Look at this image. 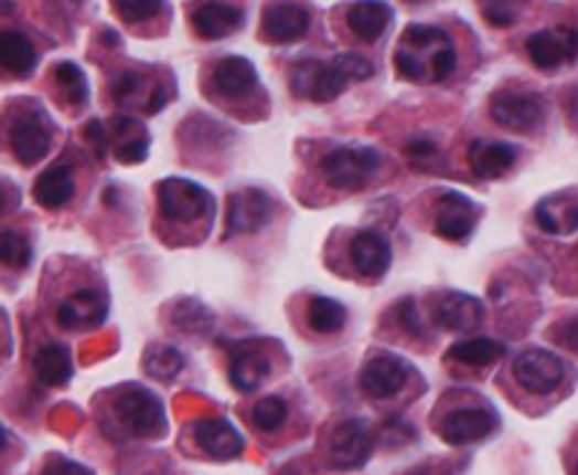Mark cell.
Instances as JSON below:
<instances>
[{
	"instance_id": "obj_1",
	"label": "cell",
	"mask_w": 578,
	"mask_h": 475,
	"mask_svg": "<svg viewBox=\"0 0 578 475\" xmlns=\"http://www.w3.org/2000/svg\"><path fill=\"white\" fill-rule=\"evenodd\" d=\"M399 76L417 85H440L454 73L457 53L454 41L442 27L434 23H411L399 35L394 53Z\"/></svg>"
},
{
	"instance_id": "obj_2",
	"label": "cell",
	"mask_w": 578,
	"mask_h": 475,
	"mask_svg": "<svg viewBox=\"0 0 578 475\" xmlns=\"http://www.w3.org/2000/svg\"><path fill=\"white\" fill-rule=\"evenodd\" d=\"M373 76V64L356 53H342L321 62V59H301L289 73V87L298 99L333 102L342 96L351 82H365Z\"/></svg>"
},
{
	"instance_id": "obj_3",
	"label": "cell",
	"mask_w": 578,
	"mask_h": 475,
	"mask_svg": "<svg viewBox=\"0 0 578 475\" xmlns=\"http://www.w3.org/2000/svg\"><path fill=\"white\" fill-rule=\"evenodd\" d=\"M382 157L373 148H335L321 157V177L333 189L356 192L371 183V177L379 171Z\"/></svg>"
},
{
	"instance_id": "obj_4",
	"label": "cell",
	"mask_w": 578,
	"mask_h": 475,
	"mask_svg": "<svg viewBox=\"0 0 578 475\" xmlns=\"http://www.w3.org/2000/svg\"><path fill=\"white\" fill-rule=\"evenodd\" d=\"M9 148L21 166H35L53 148V123L41 108L15 110L9 119Z\"/></svg>"
},
{
	"instance_id": "obj_5",
	"label": "cell",
	"mask_w": 578,
	"mask_h": 475,
	"mask_svg": "<svg viewBox=\"0 0 578 475\" xmlns=\"http://www.w3.org/2000/svg\"><path fill=\"white\" fill-rule=\"evenodd\" d=\"M489 116L501 128L529 134L544 123L547 108H544V99L533 91H501L489 102Z\"/></svg>"
},
{
	"instance_id": "obj_6",
	"label": "cell",
	"mask_w": 578,
	"mask_h": 475,
	"mask_svg": "<svg viewBox=\"0 0 578 475\" xmlns=\"http://www.w3.org/2000/svg\"><path fill=\"white\" fill-rule=\"evenodd\" d=\"M116 418L122 421L125 430L139 437H153L165 430V409L160 398L144 391L142 386H128L116 398Z\"/></svg>"
},
{
	"instance_id": "obj_7",
	"label": "cell",
	"mask_w": 578,
	"mask_h": 475,
	"mask_svg": "<svg viewBox=\"0 0 578 475\" xmlns=\"http://www.w3.org/2000/svg\"><path fill=\"white\" fill-rule=\"evenodd\" d=\"M157 203H160L162 218H168V221L191 223L212 209V194L203 186L183 180V177H168L157 189Z\"/></svg>"
},
{
	"instance_id": "obj_8",
	"label": "cell",
	"mask_w": 578,
	"mask_h": 475,
	"mask_svg": "<svg viewBox=\"0 0 578 475\" xmlns=\"http://www.w3.org/2000/svg\"><path fill=\"white\" fill-rule=\"evenodd\" d=\"M371 453H373V435L367 421H356V418L342 421L333 430V435H330L328 458L333 469L347 473V469L365 467Z\"/></svg>"
},
{
	"instance_id": "obj_9",
	"label": "cell",
	"mask_w": 578,
	"mask_h": 475,
	"mask_svg": "<svg viewBox=\"0 0 578 475\" xmlns=\"http://www.w3.org/2000/svg\"><path fill=\"white\" fill-rule=\"evenodd\" d=\"M526 55L540 70H556L578 59V30L576 27H553L526 39Z\"/></svg>"
},
{
	"instance_id": "obj_10",
	"label": "cell",
	"mask_w": 578,
	"mask_h": 475,
	"mask_svg": "<svg viewBox=\"0 0 578 475\" xmlns=\"http://www.w3.org/2000/svg\"><path fill=\"white\" fill-rule=\"evenodd\" d=\"M408 371H411V366H408L399 353L376 351L371 360L365 362V368H362L358 386H362V391L373 400L394 398L396 391L405 386V380H408Z\"/></svg>"
},
{
	"instance_id": "obj_11",
	"label": "cell",
	"mask_w": 578,
	"mask_h": 475,
	"mask_svg": "<svg viewBox=\"0 0 578 475\" xmlns=\"http://www.w3.org/2000/svg\"><path fill=\"white\" fill-rule=\"evenodd\" d=\"M564 360L544 348H529L515 360V380L533 394H547L564 380Z\"/></svg>"
},
{
	"instance_id": "obj_12",
	"label": "cell",
	"mask_w": 578,
	"mask_h": 475,
	"mask_svg": "<svg viewBox=\"0 0 578 475\" xmlns=\"http://www.w3.org/2000/svg\"><path fill=\"white\" fill-rule=\"evenodd\" d=\"M497 418L489 407H460L454 412H449L440 423V435L446 444L465 446L478 444L483 437H489L495 432Z\"/></svg>"
},
{
	"instance_id": "obj_13",
	"label": "cell",
	"mask_w": 578,
	"mask_h": 475,
	"mask_svg": "<svg viewBox=\"0 0 578 475\" xmlns=\"http://www.w3.org/2000/svg\"><path fill=\"white\" fill-rule=\"evenodd\" d=\"M272 218V200L260 189H240L228 198L226 238L240 232H258Z\"/></svg>"
},
{
	"instance_id": "obj_14",
	"label": "cell",
	"mask_w": 578,
	"mask_h": 475,
	"mask_svg": "<svg viewBox=\"0 0 578 475\" xmlns=\"http://www.w3.org/2000/svg\"><path fill=\"white\" fill-rule=\"evenodd\" d=\"M269 377V357L260 342L228 346V383L237 391H255Z\"/></svg>"
},
{
	"instance_id": "obj_15",
	"label": "cell",
	"mask_w": 578,
	"mask_h": 475,
	"mask_svg": "<svg viewBox=\"0 0 578 475\" xmlns=\"http://www.w3.org/2000/svg\"><path fill=\"white\" fill-rule=\"evenodd\" d=\"M474 223H478V209L465 194L449 192L437 200V209H434V230L437 235L446 238V241H465V238L474 232Z\"/></svg>"
},
{
	"instance_id": "obj_16",
	"label": "cell",
	"mask_w": 578,
	"mask_h": 475,
	"mask_svg": "<svg viewBox=\"0 0 578 475\" xmlns=\"http://www.w3.org/2000/svg\"><path fill=\"white\" fill-rule=\"evenodd\" d=\"M107 299L99 291H76L55 310V323L64 330H87L105 323Z\"/></svg>"
},
{
	"instance_id": "obj_17",
	"label": "cell",
	"mask_w": 578,
	"mask_h": 475,
	"mask_svg": "<svg viewBox=\"0 0 578 475\" xmlns=\"http://www.w3.org/2000/svg\"><path fill=\"white\" fill-rule=\"evenodd\" d=\"M114 99L122 108H137L139 105L148 114H157L171 99V91L165 85H151L137 70H125L122 76L114 82Z\"/></svg>"
},
{
	"instance_id": "obj_18",
	"label": "cell",
	"mask_w": 578,
	"mask_h": 475,
	"mask_svg": "<svg viewBox=\"0 0 578 475\" xmlns=\"http://www.w3.org/2000/svg\"><path fill=\"white\" fill-rule=\"evenodd\" d=\"M191 435L208 458L228 461L244 453V437L223 418H203L191 426Z\"/></svg>"
},
{
	"instance_id": "obj_19",
	"label": "cell",
	"mask_w": 578,
	"mask_h": 475,
	"mask_svg": "<svg viewBox=\"0 0 578 475\" xmlns=\"http://www.w3.org/2000/svg\"><path fill=\"white\" fill-rule=\"evenodd\" d=\"M310 30V9L304 3H269L264 9V35L272 44L304 39Z\"/></svg>"
},
{
	"instance_id": "obj_20",
	"label": "cell",
	"mask_w": 578,
	"mask_h": 475,
	"mask_svg": "<svg viewBox=\"0 0 578 475\" xmlns=\"http://www.w3.org/2000/svg\"><path fill=\"white\" fill-rule=\"evenodd\" d=\"M535 221L549 235H572L578 230V192H556L535 207Z\"/></svg>"
},
{
	"instance_id": "obj_21",
	"label": "cell",
	"mask_w": 578,
	"mask_h": 475,
	"mask_svg": "<svg viewBox=\"0 0 578 475\" xmlns=\"http://www.w3.org/2000/svg\"><path fill=\"white\" fill-rule=\"evenodd\" d=\"M191 23H194V32L200 39H226V35L244 27V9L235 7V3H203V7L194 9Z\"/></svg>"
},
{
	"instance_id": "obj_22",
	"label": "cell",
	"mask_w": 578,
	"mask_h": 475,
	"mask_svg": "<svg viewBox=\"0 0 578 475\" xmlns=\"http://www.w3.org/2000/svg\"><path fill=\"white\" fill-rule=\"evenodd\" d=\"M351 261L362 276L367 278L385 276L390 267L388 238L373 230L358 232V235L351 241Z\"/></svg>"
},
{
	"instance_id": "obj_23",
	"label": "cell",
	"mask_w": 578,
	"mask_h": 475,
	"mask_svg": "<svg viewBox=\"0 0 578 475\" xmlns=\"http://www.w3.org/2000/svg\"><path fill=\"white\" fill-rule=\"evenodd\" d=\"M480 319H483V305L469 293H449L434 307V323L457 334L478 328Z\"/></svg>"
},
{
	"instance_id": "obj_24",
	"label": "cell",
	"mask_w": 578,
	"mask_h": 475,
	"mask_svg": "<svg viewBox=\"0 0 578 475\" xmlns=\"http://www.w3.org/2000/svg\"><path fill=\"white\" fill-rule=\"evenodd\" d=\"M107 134H110V148L116 151V157L122 162H142L144 154H148V130L139 119L133 116H116L107 125Z\"/></svg>"
},
{
	"instance_id": "obj_25",
	"label": "cell",
	"mask_w": 578,
	"mask_h": 475,
	"mask_svg": "<svg viewBox=\"0 0 578 475\" xmlns=\"http://www.w3.org/2000/svg\"><path fill=\"white\" fill-rule=\"evenodd\" d=\"M255 85H258V73H255L251 62H246L240 55H228L214 64L212 87L228 99L246 96L249 91H255Z\"/></svg>"
},
{
	"instance_id": "obj_26",
	"label": "cell",
	"mask_w": 578,
	"mask_h": 475,
	"mask_svg": "<svg viewBox=\"0 0 578 475\" xmlns=\"http://www.w3.org/2000/svg\"><path fill=\"white\" fill-rule=\"evenodd\" d=\"M73 192H76V180H73L69 162H55V166H50V169L35 180V186H32V198L39 200V207L44 209L64 207V203L73 200Z\"/></svg>"
},
{
	"instance_id": "obj_27",
	"label": "cell",
	"mask_w": 578,
	"mask_h": 475,
	"mask_svg": "<svg viewBox=\"0 0 578 475\" xmlns=\"http://www.w3.org/2000/svg\"><path fill=\"white\" fill-rule=\"evenodd\" d=\"M517 162V148L510 142H483L478 139L472 146V171L483 180H497L510 175Z\"/></svg>"
},
{
	"instance_id": "obj_28",
	"label": "cell",
	"mask_w": 578,
	"mask_h": 475,
	"mask_svg": "<svg viewBox=\"0 0 578 475\" xmlns=\"http://www.w3.org/2000/svg\"><path fill=\"white\" fill-rule=\"evenodd\" d=\"M394 9L388 3H351L347 7V23L356 39H362L365 44H373L385 35V30L390 27Z\"/></svg>"
},
{
	"instance_id": "obj_29",
	"label": "cell",
	"mask_w": 578,
	"mask_h": 475,
	"mask_svg": "<svg viewBox=\"0 0 578 475\" xmlns=\"http://www.w3.org/2000/svg\"><path fill=\"white\" fill-rule=\"evenodd\" d=\"M0 62H3L7 76L26 78L39 64V53L23 32L7 30L0 39Z\"/></svg>"
},
{
	"instance_id": "obj_30",
	"label": "cell",
	"mask_w": 578,
	"mask_h": 475,
	"mask_svg": "<svg viewBox=\"0 0 578 475\" xmlns=\"http://www.w3.org/2000/svg\"><path fill=\"white\" fill-rule=\"evenodd\" d=\"M35 377H39L44 386H64L69 383V377H73V360H69V351L58 342H46V346L39 348L35 353Z\"/></svg>"
},
{
	"instance_id": "obj_31",
	"label": "cell",
	"mask_w": 578,
	"mask_h": 475,
	"mask_svg": "<svg viewBox=\"0 0 578 475\" xmlns=\"http://www.w3.org/2000/svg\"><path fill=\"white\" fill-rule=\"evenodd\" d=\"M506 353V346L503 342H495V339L478 337V339H463L457 346L449 348V360L460 362V366H495L497 360H503Z\"/></svg>"
},
{
	"instance_id": "obj_32",
	"label": "cell",
	"mask_w": 578,
	"mask_h": 475,
	"mask_svg": "<svg viewBox=\"0 0 578 475\" xmlns=\"http://www.w3.org/2000/svg\"><path fill=\"white\" fill-rule=\"evenodd\" d=\"M307 323L315 334H335L347 323V307L328 296H312L307 305Z\"/></svg>"
},
{
	"instance_id": "obj_33",
	"label": "cell",
	"mask_w": 578,
	"mask_h": 475,
	"mask_svg": "<svg viewBox=\"0 0 578 475\" xmlns=\"http://www.w3.org/2000/svg\"><path fill=\"white\" fill-rule=\"evenodd\" d=\"M142 362L148 374L162 380V383H168V380H174V377L183 371L185 357L176 351L174 346H151L148 351H144Z\"/></svg>"
},
{
	"instance_id": "obj_34",
	"label": "cell",
	"mask_w": 578,
	"mask_h": 475,
	"mask_svg": "<svg viewBox=\"0 0 578 475\" xmlns=\"http://www.w3.org/2000/svg\"><path fill=\"white\" fill-rule=\"evenodd\" d=\"M0 255L9 270L30 267L32 261V244L30 238L21 230H3L0 232Z\"/></svg>"
},
{
	"instance_id": "obj_35",
	"label": "cell",
	"mask_w": 578,
	"mask_h": 475,
	"mask_svg": "<svg viewBox=\"0 0 578 475\" xmlns=\"http://www.w3.org/2000/svg\"><path fill=\"white\" fill-rule=\"evenodd\" d=\"M55 82H58V87L69 99V105H76V108L87 105L90 93H87V78H84L82 67H76L73 62H62L55 67Z\"/></svg>"
},
{
	"instance_id": "obj_36",
	"label": "cell",
	"mask_w": 578,
	"mask_h": 475,
	"mask_svg": "<svg viewBox=\"0 0 578 475\" xmlns=\"http://www.w3.org/2000/svg\"><path fill=\"white\" fill-rule=\"evenodd\" d=\"M287 403H283L281 398L269 394V398L258 400V407L251 409V423H255L260 432H278L283 426V421H287Z\"/></svg>"
},
{
	"instance_id": "obj_37",
	"label": "cell",
	"mask_w": 578,
	"mask_h": 475,
	"mask_svg": "<svg viewBox=\"0 0 578 475\" xmlns=\"http://www.w3.org/2000/svg\"><path fill=\"white\" fill-rule=\"evenodd\" d=\"M176 328L189 330V334H203V330L212 328V316L200 302H183L180 310H174Z\"/></svg>"
},
{
	"instance_id": "obj_38",
	"label": "cell",
	"mask_w": 578,
	"mask_h": 475,
	"mask_svg": "<svg viewBox=\"0 0 578 475\" xmlns=\"http://www.w3.org/2000/svg\"><path fill=\"white\" fill-rule=\"evenodd\" d=\"M394 314L396 319H399V328H403L405 334H411V337H422V334H426V325H422V319H419L417 305H414L411 299L399 302Z\"/></svg>"
},
{
	"instance_id": "obj_39",
	"label": "cell",
	"mask_w": 578,
	"mask_h": 475,
	"mask_svg": "<svg viewBox=\"0 0 578 475\" xmlns=\"http://www.w3.org/2000/svg\"><path fill=\"white\" fill-rule=\"evenodd\" d=\"M480 12L492 27H512L517 21V7H512V3H483Z\"/></svg>"
},
{
	"instance_id": "obj_40",
	"label": "cell",
	"mask_w": 578,
	"mask_h": 475,
	"mask_svg": "<svg viewBox=\"0 0 578 475\" xmlns=\"http://www.w3.org/2000/svg\"><path fill=\"white\" fill-rule=\"evenodd\" d=\"M116 12L125 18V21H148L157 12H162V3H116Z\"/></svg>"
},
{
	"instance_id": "obj_41",
	"label": "cell",
	"mask_w": 578,
	"mask_h": 475,
	"mask_svg": "<svg viewBox=\"0 0 578 475\" xmlns=\"http://www.w3.org/2000/svg\"><path fill=\"white\" fill-rule=\"evenodd\" d=\"M41 475H96L90 467H84V464H76V461L69 458H50L46 461V467L41 469Z\"/></svg>"
},
{
	"instance_id": "obj_42",
	"label": "cell",
	"mask_w": 578,
	"mask_h": 475,
	"mask_svg": "<svg viewBox=\"0 0 578 475\" xmlns=\"http://www.w3.org/2000/svg\"><path fill=\"white\" fill-rule=\"evenodd\" d=\"M411 437H414V430L403 421H390L388 426L382 430V441H385L388 446H399L405 444V441H411Z\"/></svg>"
},
{
	"instance_id": "obj_43",
	"label": "cell",
	"mask_w": 578,
	"mask_h": 475,
	"mask_svg": "<svg viewBox=\"0 0 578 475\" xmlns=\"http://www.w3.org/2000/svg\"><path fill=\"white\" fill-rule=\"evenodd\" d=\"M87 139H90V146L96 148L99 157H105L107 148H110V134H107L105 123H90L87 125Z\"/></svg>"
},
{
	"instance_id": "obj_44",
	"label": "cell",
	"mask_w": 578,
	"mask_h": 475,
	"mask_svg": "<svg viewBox=\"0 0 578 475\" xmlns=\"http://www.w3.org/2000/svg\"><path fill=\"white\" fill-rule=\"evenodd\" d=\"M405 151L411 154V157H431L434 151H437V142L428 137H414L408 146H405Z\"/></svg>"
},
{
	"instance_id": "obj_45",
	"label": "cell",
	"mask_w": 578,
	"mask_h": 475,
	"mask_svg": "<svg viewBox=\"0 0 578 475\" xmlns=\"http://www.w3.org/2000/svg\"><path fill=\"white\" fill-rule=\"evenodd\" d=\"M556 337L561 339L564 346H570L572 351H578V319H570V323H564L561 328L556 330Z\"/></svg>"
},
{
	"instance_id": "obj_46",
	"label": "cell",
	"mask_w": 578,
	"mask_h": 475,
	"mask_svg": "<svg viewBox=\"0 0 578 475\" xmlns=\"http://www.w3.org/2000/svg\"><path fill=\"white\" fill-rule=\"evenodd\" d=\"M570 110H572V119H576V125H578V93H576V96H572V102H570Z\"/></svg>"
},
{
	"instance_id": "obj_47",
	"label": "cell",
	"mask_w": 578,
	"mask_h": 475,
	"mask_svg": "<svg viewBox=\"0 0 578 475\" xmlns=\"http://www.w3.org/2000/svg\"><path fill=\"white\" fill-rule=\"evenodd\" d=\"M278 475H301V469H298V467H283Z\"/></svg>"
},
{
	"instance_id": "obj_48",
	"label": "cell",
	"mask_w": 578,
	"mask_h": 475,
	"mask_svg": "<svg viewBox=\"0 0 578 475\" xmlns=\"http://www.w3.org/2000/svg\"><path fill=\"white\" fill-rule=\"evenodd\" d=\"M572 475H578V461H576V467H572Z\"/></svg>"
}]
</instances>
